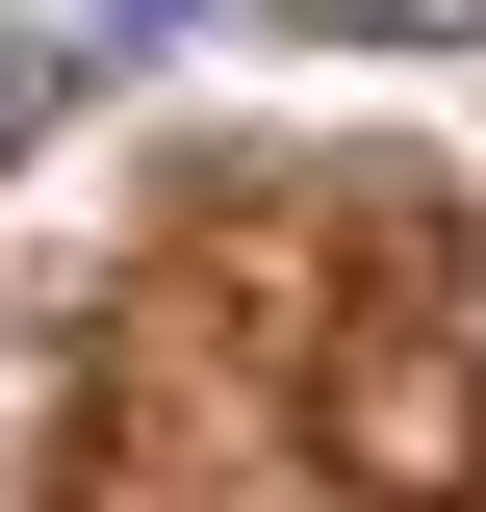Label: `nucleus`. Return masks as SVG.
<instances>
[{
    "label": "nucleus",
    "instance_id": "obj_1",
    "mask_svg": "<svg viewBox=\"0 0 486 512\" xmlns=\"http://www.w3.org/2000/svg\"><path fill=\"white\" fill-rule=\"evenodd\" d=\"M77 77H103V52H77V26H0V154H26V128H52Z\"/></svg>",
    "mask_w": 486,
    "mask_h": 512
}]
</instances>
